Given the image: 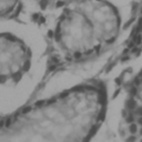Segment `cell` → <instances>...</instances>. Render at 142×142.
Masks as SVG:
<instances>
[{"mask_svg":"<svg viewBox=\"0 0 142 142\" xmlns=\"http://www.w3.org/2000/svg\"><path fill=\"white\" fill-rule=\"evenodd\" d=\"M109 91L89 79L1 118L0 142H91L108 113Z\"/></svg>","mask_w":142,"mask_h":142,"instance_id":"cell-1","label":"cell"},{"mask_svg":"<svg viewBox=\"0 0 142 142\" xmlns=\"http://www.w3.org/2000/svg\"><path fill=\"white\" fill-rule=\"evenodd\" d=\"M121 15L109 0H81L59 11L48 35L41 85L62 70L108 51L121 32Z\"/></svg>","mask_w":142,"mask_h":142,"instance_id":"cell-2","label":"cell"},{"mask_svg":"<svg viewBox=\"0 0 142 142\" xmlns=\"http://www.w3.org/2000/svg\"><path fill=\"white\" fill-rule=\"evenodd\" d=\"M32 63L29 46L11 32L0 37V78L1 83L16 85L28 73Z\"/></svg>","mask_w":142,"mask_h":142,"instance_id":"cell-3","label":"cell"},{"mask_svg":"<svg viewBox=\"0 0 142 142\" xmlns=\"http://www.w3.org/2000/svg\"><path fill=\"white\" fill-rule=\"evenodd\" d=\"M122 121L125 132L131 138L142 137V68L125 88Z\"/></svg>","mask_w":142,"mask_h":142,"instance_id":"cell-4","label":"cell"},{"mask_svg":"<svg viewBox=\"0 0 142 142\" xmlns=\"http://www.w3.org/2000/svg\"><path fill=\"white\" fill-rule=\"evenodd\" d=\"M23 9V0H0V17L3 21L18 20Z\"/></svg>","mask_w":142,"mask_h":142,"instance_id":"cell-5","label":"cell"},{"mask_svg":"<svg viewBox=\"0 0 142 142\" xmlns=\"http://www.w3.org/2000/svg\"><path fill=\"white\" fill-rule=\"evenodd\" d=\"M41 11H61L81 0H30Z\"/></svg>","mask_w":142,"mask_h":142,"instance_id":"cell-6","label":"cell"}]
</instances>
